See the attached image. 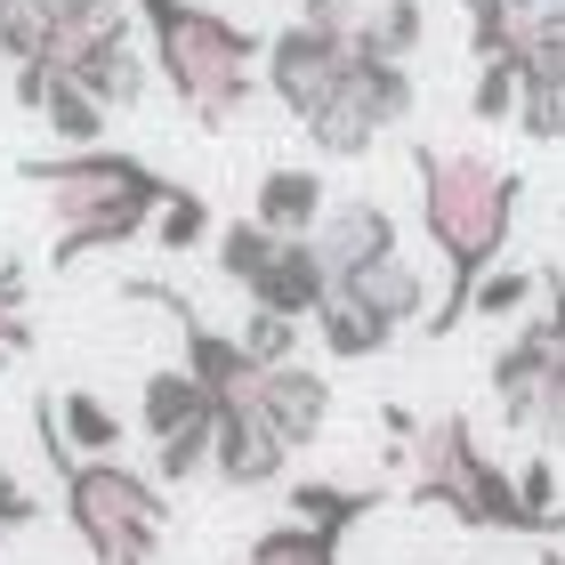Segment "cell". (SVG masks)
Returning <instances> with one entry per match:
<instances>
[{
  "label": "cell",
  "instance_id": "26",
  "mask_svg": "<svg viewBox=\"0 0 565 565\" xmlns=\"http://www.w3.org/2000/svg\"><path fill=\"white\" fill-rule=\"evenodd\" d=\"M299 331H307V323L275 316V307H250V316L235 323V340H243L250 364H291V355H299Z\"/></svg>",
  "mask_w": 565,
  "mask_h": 565
},
{
  "label": "cell",
  "instance_id": "32",
  "mask_svg": "<svg viewBox=\"0 0 565 565\" xmlns=\"http://www.w3.org/2000/svg\"><path fill=\"white\" fill-rule=\"evenodd\" d=\"M364 9H372V0H299V24H316V33H348V41H355Z\"/></svg>",
  "mask_w": 565,
  "mask_h": 565
},
{
  "label": "cell",
  "instance_id": "8",
  "mask_svg": "<svg viewBox=\"0 0 565 565\" xmlns=\"http://www.w3.org/2000/svg\"><path fill=\"white\" fill-rule=\"evenodd\" d=\"M348 57H355L348 33H316V24L291 17V24H282V33H267V49H259V89H267L291 121H307L331 89L348 82Z\"/></svg>",
  "mask_w": 565,
  "mask_h": 565
},
{
  "label": "cell",
  "instance_id": "30",
  "mask_svg": "<svg viewBox=\"0 0 565 565\" xmlns=\"http://www.w3.org/2000/svg\"><path fill=\"white\" fill-rule=\"evenodd\" d=\"M518 130H525L533 146H557V138H565V97H557L533 65H525V82H518Z\"/></svg>",
  "mask_w": 565,
  "mask_h": 565
},
{
  "label": "cell",
  "instance_id": "19",
  "mask_svg": "<svg viewBox=\"0 0 565 565\" xmlns=\"http://www.w3.org/2000/svg\"><path fill=\"white\" fill-rule=\"evenodd\" d=\"M420 41H428V0H372L364 24H355V49H364V57H396V65H413V57H420Z\"/></svg>",
  "mask_w": 565,
  "mask_h": 565
},
{
  "label": "cell",
  "instance_id": "20",
  "mask_svg": "<svg viewBox=\"0 0 565 565\" xmlns=\"http://www.w3.org/2000/svg\"><path fill=\"white\" fill-rule=\"evenodd\" d=\"M348 82H355V97L372 106V121H380V130L413 121V106H420L413 65H396V57H364V49H355V57H348Z\"/></svg>",
  "mask_w": 565,
  "mask_h": 565
},
{
  "label": "cell",
  "instance_id": "11",
  "mask_svg": "<svg viewBox=\"0 0 565 565\" xmlns=\"http://www.w3.org/2000/svg\"><path fill=\"white\" fill-rule=\"evenodd\" d=\"M259 413H267V428L291 452H307L331 428V380L316 364H299V355H291V364H267L259 372Z\"/></svg>",
  "mask_w": 565,
  "mask_h": 565
},
{
  "label": "cell",
  "instance_id": "4",
  "mask_svg": "<svg viewBox=\"0 0 565 565\" xmlns=\"http://www.w3.org/2000/svg\"><path fill=\"white\" fill-rule=\"evenodd\" d=\"M33 436H41V460L57 469V493H65V525L82 533V550L97 565H153L170 533V484L130 469V460H82L57 428V396H33Z\"/></svg>",
  "mask_w": 565,
  "mask_h": 565
},
{
  "label": "cell",
  "instance_id": "2",
  "mask_svg": "<svg viewBox=\"0 0 565 565\" xmlns=\"http://www.w3.org/2000/svg\"><path fill=\"white\" fill-rule=\"evenodd\" d=\"M24 186L49 194V218H57V243H49V267H82L97 250H121L153 235V211L170 202L178 178H162L146 153L121 146H65V153H33L17 162Z\"/></svg>",
  "mask_w": 565,
  "mask_h": 565
},
{
  "label": "cell",
  "instance_id": "15",
  "mask_svg": "<svg viewBox=\"0 0 565 565\" xmlns=\"http://www.w3.org/2000/svg\"><path fill=\"white\" fill-rule=\"evenodd\" d=\"M331 282H340L348 299H364L372 316H380V323H396V331H413V323L428 316V282H420V267L404 259V250H396V259L355 267V275H331Z\"/></svg>",
  "mask_w": 565,
  "mask_h": 565
},
{
  "label": "cell",
  "instance_id": "12",
  "mask_svg": "<svg viewBox=\"0 0 565 565\" xmlns=\"http://www.w3.org/2000/svg\"><path fill=\"white\" fill-rule=\"evenodd\" d=\"M17 106L41 114L57 146H106V121H114L82 82H65L57 65H17Z\"/></svg>",
  "mask_w": 565,
  "mask_h": 565
},
{
  "label": "cell",
  "instance_id": "3",
  "mask_svg": "<svg viewBox=\"0 0 565 565\" xmlns=\"http://www.w3.org/2000/svg\"><path fill=\"white\" fill-rule=\"evenodd\" d=\"M153 82H170V97L186 106L202 130H226L250 97H259V49L267 33H250L243 17L211 9V0H130Z\"/></svg>",
  "mask_w": 565,
  "mask_h": 565
},
{
  "label": "cell",
  "instance_id": "18",
  "mask_svg": "<svg viewBox=\"0 0 565 565\" xmlns=\"http://www.w3.org/2000/svg\"><path fill=\"white\" fill-rule=\"evenodd\" d=\"M282 501H291V518H299V525L355 533V525H364V518H372V509L388 501V493H380V484H340V477H299Z\"/></svg>",
  "mask_w": 565,
  "mask_h": 565
},
{
  "label": "cell",
  "instance_id": "25",
  "mask_svg": "<svg viewBox=\"0 0 565 565\" xmlns=\"http://www.w3.org/2000/svg\"><path fill=\"white\" fill-rule=\"evenodd\" d=\"M518 82H525V49H518V57H484L477 65V89H469V114L493 121V130H501V121H518Z\"/></svg>",
  "mask_w": 565,
  "mask_h": 565
},
{
  "label": "cell",
  "instance_id": "16",
  "mask_svg": "<svg viewBox=\"0 0 565 565\" xmlns=\"http://www.w3.org/2000/svg\"><path fill=\"white\" fill-rule=\"evenodd\" d=\"M299 130H307V146H316L323 162H364V153L380 146V121H372L364 97H355V82H340L316 114L299 121Z\"/></svg>",
  "mask_w": 565,
  "mask_h": 565
},
{
  "label": "cell",
  "instance_id": "37",
  "mask_svg": "<svg viewBox=\"0 0 565 565\" xmlns=\"http://www.w3.org/2000/svg\"><path fill=\"white\" fill-rule=\"evenodd\" d=\"M557 436H565V420H557Z\"/></svg>",
  "mask_w": 565,
  "mask_h": 565
},
{
  "label": "cell",
  "instance_id": "6",
  "mask_svg": "<svg viewBox=\"0 0 565 565\" xmlns=\"http://www.w3.org/2000/svg\"><path fill=\"white\" fill-rule=\"evenodd\" d=\"M138 428H146V445H153V477H162V484L211 477V428H218V404L202 396V380H194L186 364L146 372V388H138Z\"/></svg>",
  "mask_w": 565,
  "mask_h": 565
},
{
  "label": "cell",
  "instance_id": "27",
  "mask_svg": "<svg viewBox=\"0 0 565 565\" xmlns=\"http://www.w3.org/2000/svg\"><path fill=\"white\" fill-rule=\"evenodd\" d=\"M0 57H9V73L49 57V17L33 9V0H0Z\"/></svg>",
  "mask_w": 565,
  "mask_h": 565
},
{
  "label": "cell",
  "instance_id": "10",
  "mask_svg": "<svg viewBox=\"0 0 565 565\" xmlns=\"http://www.w3.org/2000/svg\"><path fill=\"white\" fill-rule=\"evenodd\" d=\"M291 469V445L267 428V413H218L211 428V477L235 484V493H259V484H282Z\"/></svg>",
  "mask_w": 565,
  "mask_h": 565
},
{
  "label": "cell",
  "instance_id": "38",
  "mask_svg": "<svg viewBox=\"0 0 565 565\" xmlns=\"http://www.w3.org/2000/svg\"><path fill=\"white\" fill-rule=\"evenodd\" d=\"M0 550H9V542H0Z\"/></svg>",
  "mask_w": 565,
  "mask_h": 565
},
{
  "label": "cell",
  "instance_id": "33",
  "mask_svg": "<svg viewBox=\"0 0 565 565\" xmlns=\"http://www.w3.org/2000/svg\"><path fill=\"white\" fill-rule=\"evenodd\" d=\"M24 525H41V501L17 484V469H0V542H9V533H24Z\"/></svg>",
  "mask_w": 565,
  "mask_h": 565
},
{
  "label": "cell",
  "instance_id": "34",
  "mask_svg": "<svg viewBox=\"0 0 565 565\" xmlns=\"http://www.w3.org/2000/svg\"><path fill=\"white\" fill-rule=\"evenodd\" d=\"M33 9H41V17H49V24H65V17H73V9H82V0H33Z\"/></svg>",
  "mask_w": 565,
  "mask_h": 565
},
{
  "label": "cell",
  "instance_id": "35",
  "mask_svg": "<svg viewBox=\"0 0 565 565\" xmlns=\"http://www.w3.org/2000/svg\"><path fill=\"white\" fill-rule=\"evenodd\" d=\"M533 24H565V0H542V17H533Z\"/></svg>",
  "mask_w": 565,
  "mask_h": 565
},
{
  "label": "cell",
  "instance_id": "13",
  "mask_svg": "<svg viewBox=\"0 0 565 565\" xmlns=\"http://www.w3.org/2000/svg\"><path fill=\"white\" fill-rule=\"evenodd\" d=\"M250 307H275V316H291V323H307L316 307L331 299V267H323V250H316V235H282L275 243V267L243 291Z\"/></svg>",
  "mask_w": 565,
  "mask_h": 565
},
{
  "label": "cell",
  "instance_id": "22",
  "mask_svg": "<svg viewBox=\"0 0 565 565\" xmlns=\"http://www.w3.org/2000/svg\"><path fill=\"white\" fill-rule=\"evenodd\" d=\"M340 550H348V533H323V525L282 518V525H267L259 542L243 550V565H340Z\"/></svg>",
  "mask_w": 565,
  "mask_h": 565
},
{
  "label": "cell",
  "instance_id": "36",
  "mask_svg": "<svg viewBox=\"0 0 565 565\" xmlns=\"http://www.w3.org/2000/svg\"><path fill=\"white\" fill-rule=\"evenodd\" d=\"M509 9H518V17H542V0H509Z\"/></svg>",
  "mask_w": 565,
  "mask_h": 565
},
{
  "label": "cell",
  "instance_id": "21",
  "mask_svg": "<svg viewBox=\"0 0 565 565\" xmlns=\"http://www.w3.org/2000/svg\"><path fill=\"white\" fill-rule=\"evenodd\" d=\"M57 428H65V445L82 452V460H114L121 436H130V428H121V413H114L106 396H89V388H65V396H57Z\"/></svg>",
  "mask_w": 565,
  "mask_h": 565
},
{
  "label": "cell",
  "instance_id": "28",
  "mask_svg": "<svg viewBox=\"0 0 565 565\" xmlns=\"http://www.w3.org/2000/svg\"><path fill=\"white\" fill-rule=\"evenodd\" d=\"M525 299H542V267H493V275L469 291V316L493 323V316H518Z\"/></svg>",
  "mask_w": 565,
  "mask_h": 565
},
{
  "label": "cell",
  "instance_id": "14",
  "mask_svg": "<svg viewBox=\"0 0 565 565\" xmlns=\"http://www.w3.org/2000/svg\"><path fill=\"white\" fill-rule=\"evenodd\" d=\"M323 211H331V186H323V170H307V162H275L259 186H250V218H259L267 235H316Z\"/></svg>",
  "mask_w": 565,
  "mask_h": 565
},
{
  "label": "cell",
  "instance_id": "23",
  "mask_svg": "<svg viewBox=\"0 0 565 565\" xmlns=\"http://www.w3.org/2000/svg\"><path fill=\"white\" fill-rule=\"evenodd\" d=\"M275 243H282V235H267V226L243 211V218H226L218 235H211V259H218V275L235 282V291H250V282L275 267Z\"/></svg>",
  "mask_w": 565,
  "mask_h": 565
},
{
  "label": "cell",
  "instance_id": "5",
  "mask_svg": "<svg viewBox=\"0 0 565 565\" xmlns=\"http://www.w3.org/2000/svg\"><path fill=\"white\" fill-rule=\"evenodd\" d=\"M404 460H413V501L445 509L452 525H469V533H525V542H550V525L525 509L518 477H509L501 460L477 445V428L460 420V413L420 420V428H413V445H404Z\"/></svg>",
  "mask_w": 565,
  "mask_h": 565
},
{
  "label": "cell",
  "instance_id": "9",
  "mask_svg": "<svg viewBox=\"0 0 565 565\" xmlns=\"http://www.w3.org/2000/svg\"><path fill=\"white\" fill-rule=\"evenodd\" d=\"M316 250H323L331 275H355V267H372V259H396V250H404L396 211H388V202H372V194L331 202V211L316 218Z\"/></svg>",
  "mask_w": 565,
  "mask_h": 565
},
{
  "label": "cell",
  "instance_id": "31",
  "mask_svg": "<svg viewBox=\"0 0 565 565\" xmlns=\"http://www.w3.org/2000/svg\"><path fill=\"white\" fill-rule=\"evenodd\" d=\"M525 65L565 97V24H525Z\"/></svg>",
  "mask_w": 565,
  "mask_h": 565
},
{
  "label": "cell",
  "instance_id": "7",
  "mask_svg": "<svg viewBox=\"0 0 565 565\" xmlns=\"http://www.w3.org/2000/svg\"><path fill=\"white\" fill-rule=\"evenodd\" d=\"M493 404H501L509 428L557 436V420H565V348H557V323L550 316L518 323V340L493 355Z\"/></svg>",
  "mask_w": 565,
  "mask_h": 565
},
{
  "label": "cell",
  "instance_id": "1",
  "mask_svg": "<svg viewBox=\"0 0 565 565\" xmlns=\"http://www.w3.org/2000/svg\"><path fill=\"white\" fill-rule=\"evenodd\" d=\"M413 186H420V235L445 259V299L420 316L428 340H452L469 323V291L509 259L518 235V202L525 178L493 162V153H460V146H413Z\"/></svg>",
  "mask_w": 565,
  "mask_h": 565
},
{
  "label": "cell",
  "instance_id": "24",
  "mask_svg": "<svg viewBox=\"0 0 565 565\" xmlns=\"http://www.w3.org/2000/svg\"><path fill=\"white\" fill-rule=\"evenodd\" d=\"M218 226H211V202H202L194 186H170V202L153 211V243L162 250H202Z\"/></svg>",
  "mask_w": 565,
  "mask_h": 565
},
{
  "label": "cell",
  "instance_id": "29",
  "mask_svg": "<svg viewBox=\"0 0 565 565\" xmlns=\"http://www.w3.org/2000/svg\"><path fill=\"white\" fill-rule=\"evenodd\" d=\"M33 348V307H24V267L0 259V372Z\"/></svg>",
  "mask_w": 565,
  "mask_h": 565
},
{
  "label": "cell",
  "instance_id": "17",
  "mask_svg": "<svg viewBox=\"0 0 565 565\" xmlns=\"http://www.w3.org/2000/svg\"><path fill=\"white\" fill-rule=\"evenodd\" d=\"M307 331L323 340L331 364H364V355H380V348L396 340V323H380L364 299H348V291H340V282H331V299L316 307V316H307Z\"/></svg>",
  "mask_w": 565,
  "mask_h": 565
}]
</instances>
